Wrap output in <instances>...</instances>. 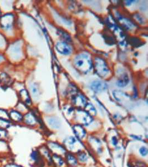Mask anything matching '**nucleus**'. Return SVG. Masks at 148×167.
<instances>
[{
  "instance_id": "5701e85b",
  "label": "nucleus",
  "mask_w": 148,
  "mask_h": 167,
  "mask_svg": "<svg viewBox=\"0 0 148 167\" xmlns=\"http://www.w3.org/2000/svg\"><path fill=\"white\" fill-rule=\"evenodd\" d=\"M0 118L8 120L10 118L9 114L8 113L7 111L5 110L2 109H0Z\"/></svg>"
},
{
  "instance_id": "dca6fc26",
  "label": "nucleus",
  "mask_w": 148,
  "mask_h": 167,
  "mask_svg": "<svg viewBox=\"0 0 148 167\" xmlns=\"http://www.w3.org/2000/svg\"><path fill=\"white\" fill-rule=\"evenodd\" d=\"M119 21H120L121 23H122L123 25L127 28H131L133 27V23H132V22L130 21L127 19V18H122L121 17L119 19Z\"/></svg>"
},
{
  "instance_id": "1a4fd4ad",
  "label": "nucleus",
  "mask_w": 148,
  "mask_h": 167,
  "mask_svg": "<svg viewBox=\"0 0 148 167\" xmlns=\"http://www.w3.org/2000/svg\"><path fill=\"white\" fill-rule=\"evenodd\" d=\"M73 130L74 131V133L79 138L82 139L86 135V131L80 125H75L73 127Z\"/></svg>"
},
{
  "instance_id": "412c9836",
  "label": "nucleus",
  "mask_w": 148,
  "mask_h": 167,
  "mask_svg": "<svg viewBox=\"0 0 148 167\" xmlns=\"http://www.w3.org/2000/svg\"><path fill=\"white\" fill-rule=\"evenodd\" d=\"M49 125L54 128H58L59 126V122L56 119H50L49 120Z\"/></svg>"
},
{
  "instance_id": "bb28decb",
  "label": "nucleus",
  "mask_w": 148,
  "mask_h": 167,
  "mask_svg": "<svg viewBox=\"0 0 148 167\" xmlns=\"http://www.w3.org/2000/svg\"><path fill=\"white\" fill-rule=\"evenodd\" d=\"M59 33H61L62 35V37H63V39H66V40H68V41L69 40V39H71L69 35L67 33H64L63 31H61L59 32Z\"/></svg>"
},
{
  "instance_id": "0eeeda50",
  "label": "nucleus",
  "mask_w": 148,
  "mask_h": 167,
  "mask_svg": "<svg viewBox=\"0 0 148 167\" xmlns=\"http://www.w3.org/2000/svg\"><path fill=\"white\" fill-rule=\"evenodd\" d=\"M108 85L105 82L100 80H95L91 83L90 88L95 92H102L107 89Z\"/></svg>"
},
{
  "instance_id": "2eb2a0df",
  "label": "nucleus",
  "mask_w": 148,
  "mask_h": 167,
  "mask_svg": "<svg viewBox=\"0 0 148 167\" xmlns=\"http://www.w3.org/2000/svg\"><path fill=\"white\" fill-rule=\"evenodd\" d=\"M20 94V97L22 99V100H23L25 103H26L27 104H30L31 103L30 98L28 95V92L26 90L23 89V90H21Z\"/></svg>"
},
{
  "instance_id": "f03ea898",
  "label": "nucleus",
  "mask_w": 148,
  "mask_h": 167,
  "mask_svg": "<svg viewBox=\"0 0 148 167\" xmlns=\"http://www.w3.org/2000/svg\"><path fill=\"white\" fill-rule=\"evenodd\" d=\"M95 69L97 74L101 77H104L109 72V67L104 60L97 57L95 59Z\"/></svg>"
},
{
  "instance_id": "b1692460",
  "label": "nucleus",
  "mask_w": 148,
  "mask_h": 167,
  "mask_svg": "<svg viewBox=\"0 0 148 167\" xmlns=\"http://www.w3.org/2000/svg\"><path fill=\"white\" fill-rule=\"evenodd\" d=\"M139 152L142 156H146L148 154V149L145 147H141Z\"/></svg>"
},
{
  "instance_id": "20e7f679",
  "label": "nucleus",
  "mask_w": 148,
  "mask_h": 167,
  "mask_svg": "<svg viewBox=\"0 0 148 167\" xmlns=\"http://www.w3.org/2000/svg\"><path fill=\"white\" fill-rule=\"evenodd\" d=\"M14 21V17L12 14H6L0 19V25L5 30H9L11 28Z\"/></svg>"
},
{
  "instance_id": "473e14b6",
  "label": "nucleus",
  "mask_w": 148,
  "mask_h": 167,
  "mask_svg": "<svg viewBox=\"0 0 148 167\" xmlns=\"http://www.w3.org/2000/svg\"><path fill=\"white\" fill-rule=\"evenodd\" d=\"M0 15H1V12H0Z\"/></svg>"
},
{
  "instance_id": "cd10ccee",
  "label": "nucleus",
  "mask_w": 148,
  "mask_h": 167,
  "mask_svg": "<svg viewBox=\"0 0 148 167\" xmlns=\"http://www.w3.org/2000/svg\"><path fill=\"white\" fill-rule=\"evenodd\" d=\"M32 92L34 95H37V93L39 92L38 88L36 87V86H33V87H32Z\"/></svg>"
},
{
  "instance_id": "c756f323",
  "label": "nucleus",
  "mask_w": 148,
  "mask_h": 167,
  "mask_svg": "<svg viewBox=\"0 0 148 167\" xmlns=\"http://www.w3.org/2000/svg\"><path fill=\"white\" fill-rule=\"evenodd\" d=\"M112 142L114 145H116L117 144V140L115 138V137H113L112 138Z\"/></svg>"
},
{
  "instance_id": "2f4dec72",
  "label": "nucleus",
  "mask_w": 148,
  "mask_h": 167,
  "mask_svg": "<svg viewBox=\"0 0 148 167\" xmlns=\"http://www.w3.org/2000/svg\"><path fill=\"white\" fill-rule=\"evenodd\" d=\"M3 60L2 56H1V55H0V61H1V60Z\"/></svg>"
},
{
  "instance_id": "9b49d317",
  "label": "nucleus",
  "mask_w": 148,
  "mask_h": 167,
  "mask_svg": "<svg viewBox=\"0 0 148 167\" xmlns=\"http://www.w3.org/2000/svg\"><path fill=\"white\" fill-rule=\"evenodd\" d=\"M74 104L78 107H83L86 105V99L83 96L77 95L74 99Z\"/></svg>"
},
{
  "instance_id": "4be33fe9",
  "label": "nucleus",
  "mask_w": 148,
  "mask_h": 167,
  "mask_svg": "<svg viewBox=\"0 0 148 167\" xmlns=\"http://www.w3.org/2000/svg\"><path fill=\"white\" fill-rule=\"evenodd\" d=\"M8 145L5 141L0 140V152H5L8 150Z\"/></svg>"
},
{
  "instance_id": "f3484780",
  "label": "nucleus",
  "mask_w": 148,
  "mask_h": 167,
  "mask_svg": "<svg viewBox=\"0 0 148 167\" xmlns=\"http://www.w3.org/2000/svg\"><path fill=\"white\" fill-rule=\"evenodd\" d=\"M10 126V121L8 120L0 118V128L5 129Z\"/></svg>"
},
{
  "instance_id": "393cba45",
  "label": "nucleus",
  "mask_w": 148,
  "mask_h": 167,
  "mask_svg": "<svg viewBox=\"0 0 148 167\" xmlns=\"http://www.w3.org/2000/svg\"><path fill=\"white\" fill-rule=\"evenodd\" d=\"M78 158L81 161L85 162L87 160V157L85 153H81L78 155Z\"/></svg>"
},
{
  "instance_id": "7ed1b4c3",
  "label": "nucleus",
  "mask_w": 148,
  "mask_h": 167,
  "mask_svg": "<svg viewBox=\"0 0 148 167\" xmlns=\"http://www.w3.org/2000/svg\"><path fill=\"white\" fill-rule=\"evenodd\" d=\"M64 145L70 151L73 152H79L81 150L82 146V144L74 137L70 136L67 138L64 142Z\"/></svg>"
},
{
  "instance_id": "6e6552de",
  "label": "nucleus",
  "mask_w": 148,
  "mask_h": 167,
  "mask_svg": "<svg viewBox=\"0 0 148 167\" xmlns=\"http://www.w3.org/2000/svg\"><path fill=\"white\" fill-rule=\"evenodd\" d=\"M129 82V79L127 73H123L120 75L117 81V85L120 87H125Z\"/></svg>"
},
{
  "instance_id": "a878e982",
  "label": "nucleus",
  "mask_w": 148,
  "mask_h": 167,
  "mask_svg": "<svg viewBox=\"0 0 148 167\" xmlns=\"http://www.w3.org/2000/svg\"><path fill=\"white\" fill-rule=\"evenodd\" d=\"M7 135V133L5 129L0 128V139L5 138Z\"/></svg>"
},
{
  "instance_id": "c85d7f7f",
  "label": "nucleus",
  "mask_w": 148,
  "mask_h": 167,
  "mask_svg": "<svg viewBox=\"0 0 148 167\" xmlns=\"http://www.w3.org/2000/svg\"><path fill=\"white\" fill-rule=\"evenodd\" d=\"M5 167H23L18 165H13V164H10V165H6Z\"/></svg>"
},
{
  "instance_id": "423d86ee",
  "label": "nucleus",
  "mask_w": 148,
  "mask_h": 167,
  "mask_svg": "<svg viewBox=\"0 0 148 167\" xmlns=\"http://www.w3.org/2000/svg\"><path fill=\"white\" fill-rule=\"evenodd\" d=\"M57 50L62 54L68 55L72 53V48L68 44L65 42H58L56 45Z\"/></svg>"
},
{
  "instance_id": "aec40b11",
  "label": "nucleus",
  "mask_w": 148,
  "mask_h": 167,
  "mask_svg": "<svg viewBox=\"0 0 148 167\" xmlns=\"http://www.w3.org/2000/svg\"><path fill=\"white\" fill-rule=\"evenodd\" d=\"M67 161L70 165H77V160L71 154L67 155Z\"/></svg>"
},
{
  "instance_id": "f8f14e48",
  "label": "nucleus",
  "mask_w": 148,
  "mask_h": 167,
  "mask_svg": "<svg viewBox=\"0 0 148 167\" xmlns=\"http://www.w3.org/2000/svg\"><path fill=\"white\" fill-rule=\"evenodd\" d=\"M9 117L12 120L19 122L23 119V116L18 111H11L9 114Z\"/></svg>"
},
{
  "instance_id": "a211bd4d",
  "label": "nucleus",
  "mask_w": 148,
  "mask_h": 167,
  "mask_svg": "<svg viewBox=\"0 0 148 167\" xmlns=\"http://www.w3.org/2000/svg\"><path fill=\"white\" fill-rule=\"evenodd\" d=\"M0 79H1V82L3 83L5 85H8L11 82L10 77H9L5 73H3L2 74H1Z\"/></svg>"
},
{
  "instance_id": "39448f33",
  "label": "nucleus",
  "mask_w": 148,
  "mask_h": 167,
  "mask_svg": "<svg viewBox=\"0 0 148 167\" xmlns=\"http://www.w3.org/2000/svg\"><path fill=\"white\" fill-rule=\"evenodd\" d=\"M77 120L81 122L85 125H88L93 121L92 116L84 111H78L76 114Z\"/></svg>"
},
{
  "instance_id": "f257e3e1",
  "label": "nucleus",
  "mask_w": 148,
  "mask_h": 167,
  "mask_svg": "<svg viewBox=\"0 0 148 167\" xmlns=\"http://www.w3.org/2000/svg\"><path fill=\"white\" fill-rule=\"evenodd\" d=\"M74 65L77 70L83 74L89 72L93 66L92 59L86 53H81L77 55L74 59Z\"/></svg>"
},
{
  "instance_id": "7c9ffc66",
  "label": "nucleus",
  "mask_w": 148,
  "mask_h": 167,
  "mask_svg": "<svg viewBox=\"0 0 148 167\" xmlns=\"http://www.w3.org/2000/svg\"><path fill=\"white\" fill-rule=\"evenodd\" d=\"M133 2H134V1H127L125 3H126L127 5H129L131 4Z\"/></svg>"
},
{
  "instance_id": "9d476101",
  "label": "nucleus",
  "mask_w": 148,
  "mask_h": 167,
  "mask_svg": "<svg viewBox=\"0 0 148 167\" xmlns=\"http://www.w3.org/2000/svg\"><path fill=\"white\" fill-rule=\"evenodd\" d=\"M49 147L52 152H53L56 154H63L65 153V150L63 147L59 144L51 143L49 144Z\"/></svg>"
},
{
  "instance_id": "4468645a",
  "label": "nucleus",
  "mask_w": 148,
  "mask_h": 167,
  "mask_svg": "<svg viewBox=\"0 0 148 167\" xmlns=\"http://www.w3.org/2000/svg\"><path fill=\"white\" fill-rule=\"evenodd\" d=\"M85 110H86V112H87V113L91 116L95 115L97 114V111L95 108L90 103H88L86 105Z\"/></svg>"
},
{
  "instance_id": "6ab92c4d",
  "label": "nucleus",
  "mask_w": 148,
  "mask_h": 167,
  "mask_svg": "<svg viewBox=\"0 0 148 167\" xmlns=\"http://www.w3.org/2000/svg\"><path fill=\"white\" fill-rule=\"evenodd\" d=\"M53 160L54 162L58 166H61L63 164V161L61 157L57 154H54L53 157Z\"/></svg>"
},
{
  "instance_id": "ddd939ff",
  "label": "nucleus",
  "mask_w": 148,
  "mask_h": 167,
  "mask_svg": "<svg viewBox=\"0 0 148 167\" xmlns=\"http://www.w3.org/2000/svg\"><path fill=\"white\" fill-rule=\"evenodd\" d=\"M24 119H25V123L28 125H33L36 123V118L31 113L27 114L25 116Z\"/></svg>"
}]
</instances>
